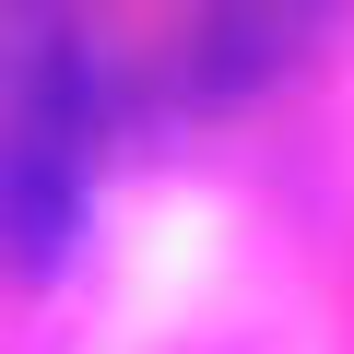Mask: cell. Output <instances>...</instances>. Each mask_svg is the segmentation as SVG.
Instances as JSON below:
<instances>
[{
	"instance_id": "1",
	"label": "cell",
	"mask_w": 354,
	"mask_h": 354,
	"mask_svg": "<svg viewBox=\"0 0 354 354\" xmlns=\"http://www.w3.org/2000/svg\"><path fill=\"white\" fill-rule=\"evenodd\" d=\"M83 177H95V83L71 71L59 36H24V83H12V248H24V272H48L71 248Z\"/></svg>"
}]
</instances>
